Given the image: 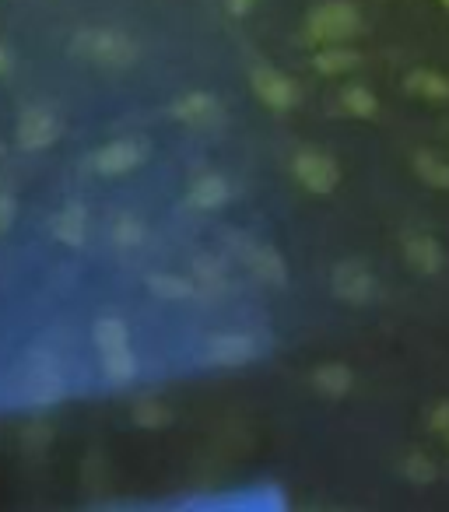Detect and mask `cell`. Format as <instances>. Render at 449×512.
I'll return each mask as SVG.
<instances>
[{"mask_svg":"<svg viewBox=\"0 0 449 512\" xmlns=\"http://www.w3.org/2000/svg\"><path fill=\"white\" fill-rule=\"evenodd\" d=\"M71 53L95 67H130L141 57V46L120 29H81L71 39Z\"/></svg>","mask_w":449,"mask_h":512,"instance_id":"1","label":"cell"},{"mask_svg":"<svg viewBox=\"0 0 449 512\" xmlns=\"http://www.w3.org/2000/svg\"><path fill=\"white\" fill-rule=\"evenodd\" d=\"M362 32V15L351 0H327V4H316L306 18V43L313 46H334L348 43Z\"/></svg>","mask_w":449,"mask_h":512,"instance_id":"2","label":"cell"},{"mask_svg":"<svg viewBox=\"0 0 449 512\" xmlns=\"http://www.w3.org/2000/svg\"><path fill=\"white\" fill-rule=\"evenodd\" d=\"M292 176L306 193L327 197V193H334L337 183H341V165H337L327 151L302 148V151H295V158H292Z\"/></svg>","mask_w":449,"mask_h":512,"instance_id":"3","label":"cell"},{"mask_svg":"<svg viewBox=\"0 0 449 512\" xmlns=\"http://www.w3.org/2000/svg\"><path fill=\"white\" fill-rule=\"evenodd\" d=\"M148 158V144L137 141V137H116V141H106L88 155V169L99 172V176L113 179V176H127L137 165Z\"/></svg>","mask_w":449,"mask_h":512,"instance_id":"4","label":"cell"},{"mask_svg":"<svg viewBox=\"0 0 449 512\" xmlns=\"http://www.w3.org/2000/svg\"><path fill=\"white\" fill-rule=\"evenodd\" d=\"M64 134V123L50 106H29L15 123V144L22 151H46Z\"/></svg>","mask_w":449,"mask_h":512,"instance_id":"5","label":"cell"},{"mask_svg":"<svg viewBox=\"0 0 449 512\" xmlns=\"http://www.w3.org/2000/svg\"><path fill=\"white\" fill-rule=\"evenodd\" d=\"M250 85L257 92V99L264 102L274 113H288L292 106H299V85H295L288 74H281L271 64H253L250 71Z\"/></svg>","mask_w":449,"mask_h":512,"instance_id":"6","label":"cell"},{"mask_svg":"<svg viewBox=\"0 0 449 512\" xmlns=\"http://www.w3.org/2000/svg\"><path fill=\"white\" fill-rule=\"evenodd\" d=\"M253 358H257V344L246 334H218L200 348V362L214 365V369H239Z\"/></svg>","mask_w":449,"mask_h":512,"instance_id":"7","label":"cell"},{"mask_svg":"<svg viewBox=\"0 0 449 512\" xmlns=\"http://www.w3.org/2000/svg\"><path fill=\"white\" fill-rule=\"evenodd\" d=\"M334 295L348 306H365L376 295V278L358 260H344V264L334 267Z\"/></svg>","mask_w":449,"mask_h":512,"instance_id":"8","label":"cell"},{"mask_svg":"<svg viewBox=\"0 0 449 512\" xmlns=\"http://www.w3.org/2000/svg\"><path fill=\"white\" fill-rule=\"evenodd\" d=\"M25 390H29V397H36L39 404H53V400L60 397V390H64L60 365L53 362L50 355L36 351V355L29 358V372H25Z\"/></svg>","mask_w":449,"mask_h":512,"instance_id":"9","label":"cell"},{"mask_svg":"<svg viewBox=\"0 0 449 512\" xmlns=\"http://www.w3.org/2000/svg\"><path fill=\"white\" fill-rule=\"evenodd\" d=\"M404 260L418 274H439L446 267V249H442V242L435 235L411 232L404 235Z\"/></svg>","mask_w":449,"mask_h":512,"instance_id":"10","label":"cell"},{"mask_svg":"<svg viewBox=\"0 0 449 512\" xmlns=\"http://www.w3.org/2000/svg\"><path fill=\"white\" fill-rule=\"evenodd\" d=\"M172 120H179L183 127H207L221 116V102L211 92H183L169 106Z\"/></svg>","mask_w":449,"mask_h":512,"instance_id":"11","label":"cell"},{"mask_svg":"<svg viewBox=\"0 0 449 512\" xmlns=\"http://www.w3.org/2000/svg\"><path fill=\"white\" fill-rule=\"evenodd\" d=\"M232 200V186L225 176H218V172H204V176H197L190 183V190H186V204L197 207V211H218V207H225Z\"/></svg>","mask_w":449,"mask_h":512,"instance_id":"12","label":"cell"},{"mask_svg":"<svg viewBox=\"0 0 449 512\" xmlns=\"http://www.w3.org/2000/svg\"><path fill=\"white\" fill-rule=\"evenodd\" d=\"M53 239L64 242V246H71V249L85 246V239H88V211L78 204V200H71V204H64L57 214H53Z\"/></svg>","mask_w":449,"mask_h":512,"instance_id":"13","label":"cell"},{"mask_svg":"<svg viewBox=\"0 0 449 512\" xmlns=\"http://www.w3.org/2000/svg\"><path fill=\"white\" fill-rule=\"evenodd\" d=\"M246 264H250V271L257 274L264 285H274V288L288 285V267H285V260H281L278 249L250 246V249H246Z\"/></svg>","mask_w":449,"mask_h":512,"instance_id":"14","label":"cell"},{"mask_svg":"<svg viewBox=\"0 0 449 512\" xmlns=\"http://www.w3.org/2000/svg\"><path fill=\"white\" fill-rule=\"evenodd\" d=\"M404 88L418 99H428V102H449V78L432 67H414L407 71L404 78Z\"/></svg>","mask_w":449,"mask_h":512,"instance_id":"15","label":"cell"},{"mask_svg":"<svg viewBox=\"0 0 449 512\" xmlns=\"http://www.w3.org/2000/svg\"><path fill=\"white\" fill-rule=\"evenodd\" d=\"M313 386L327 400H344L351 393V386H355V376H351V369L344 362H327L313 372Z\"/></svg>","mask_w":449,"mask_h":512,"instance_id":"16","label":"cell"},{"mask_svg":"<svg viewBox=\"0 0 449 512\" xmlns=\"http://www.w3.org/2000/svg\"><path fill=\"white\" fill-rule=\"evenodd\" d=\"M358 64H362V57H358L355 50H348V46H341V43L323 46V50H316V57H313V67L323 74V78H337V74H348V71H355Z\"/></svg>","mask_w":449,"mask_h":512,"instance_id":"17","label":"cell"},{"mask_svg":"<svg viewBox=\"0 0 449 512\" xmlns=\"http://www.w3.org/2000/svg\"><path fill=\"white\" fill-rule=\"evenodd\" d=\"M102 358V372H106V383L113 386H127L130 379L137 376V358H134V348H113V351H99Z\"/></svg>","mask_w":449,"mask_h":512,"instance_id":"18","label":"cell"},{"mask_svg":"<svg viewBox=\"0 0 449 512\" xmlns=\"http://www.w3.org/2000/svg\"><path fill=\"white\" fill-rule=\"evenodd\" d=\"M92 341L99 351H113V348H127L130 344V330L120 316H99L92 323Z\"/></svg>","mask_w":449,"mask_h":512,"instance_id":"19","label":"cell"},{"mask_svg":"<svg viewBox=\"0 0 449 512\" xmlns=\"http://www.w3.org/2000/svg\"><path fill=\"white\" fill-rule=\"evenodd\" d=\"M414 172L432 190H449V162L442 155H435V151H418L414 155Z\"/></svg>","mask_w":449,"mask_h":512,"instance_id":"20","label":"cell"},{"mask_svg":"<svg viewBox=\"0 0 449 512\" xmlns=\"http://www.w3.org/2000/svg\"><path fill=\"white\" fill-rule=\"evenodd\" d=\"M109 239L120 249H137L148 239V225H144L137 214H116L113 225H109Z\"/></svg>","mask_w":449,"mask_h":512,"instance_id":"21","label":"cell"},{"mask_svg":"<svg viewBox=\"0 0 449 512\" xmlns=\"http://www.w3.org/2000/svg\"><path fill=\"white\" fill-rule=\"evenodd\" d=\"M148 288H151V295L169 299V302H183L197 292V285H193L190 278H179V274H148Z\"/></svg>","mask_w":449,"mask_h":512,"instance_id":"22","label":"cell"},{"mask_svg":"<svg viewBox=\"0 0 449 512\" xmlns=\"http://www.w3.org/2000/svg\"><path fill=\"white\" fill-rule=\"evenodd\" d=\"M400 474H404V481L414 484V488H428V484H435V477H439V467L432 463V456L407 453L404 460H400Z\"/></svg>","mask_w":449,"mask_h":512,"instance_id":"23","label":"cell"},{"mask_svg":"<svg viewBox=\"0 0 449 512\" xmlns=\"http://www.w3.org/2000/svg\"><path fill=\"white\" fill-rule=\"evenodd\" d=\"M341 106L348 116H355V120H372V116L379 113V102L376 95L369 92L365 85H348L341 92Z\"/></svg>","mask_w":449,"mask_h":512,"instance_id":"24","label":"cell"},{"mask_svg":"<svg viewBox=\"0 0 449 512\" xmlns=\"http://www.w3.org/2000/svg\"><path fill=\"white\" fill-rule=\"evenodd\" d=\"M134 418L141 421L144 428H158V425H165V421H169V411H165L158 400H144V404L134 407Z\"/></svg>","mask_w":449,"mask_h":512,"instance_id":"25","label":"cell"},{"mask_svg":"<svg viewBox=\"0 0 449 512\" xmlns=\"http://www.w3.org/2000/svg\"><path fill=\"white\" fill-rule=\"evenodd\" d=\"M15 214H18V200L11 197L8 190H0V235L11 232V225H15Z\"/></svg>","mask_w":449,"mask_h":512,"instance_id":"26","label":"cell"},{"mask_svg":"<svg viewBox=\"0 0 449 512\" xmlns=\"http://www.w3.org/2000/svg\"><path fill=\"white\" fill-rule=\"evenodd\" d=\"M428 428H432L439 439L449 432V400H439V404L432 407V414H428Z\"/></svg>","mask_w":449,"mask_h":512,"instance_id":"27","label":"cell"},{"mask_svg":"<svg viewBox=\"0 0 449 512\" xmlns=\"http://www.w3.org/2000/svg\"><path fill=\"white\" fill-rule=\"evenodd\" d=\"M229 4V15L232 18H246L253 8H257V0H225Z\"/></svg>","mask_w":449,"mask_h":512,"instance_id":"28","label":"cell"},{"mask_svg":"<svg viewBox=\"0 0 449 512\" xmlns=\"http://www.w3.org/2000/svg\"><path fill=\"white\" fill-rule=\"evenodd\" d=\"M11 67H15V57H11L8 46L0 43V78H4V74H11Z\"/></svg>","mask_w":449,"mask_h":512,"instance_id":"29","label":"cell"},{"mask_svg":"<svg viewBox=\"0 0 449 512\" xmlns=\"http://www.w3.org/2000/svg\"><path fill=\"white\" fill-rule=\"evenodd\" d=\"M442 442H446V449H449V432H446V435H442Z\"/></svg>","mask_w":449,"mask_h":512,"instance_id":"30","label":"cell"},{"mask_svg":"<svg viewBox=\"0 0 449 512\" xmlns=\"http://www.w3.org/2000/svg\"><path fill=\"white\" fill-rule=\"evenodd\" d=\"M439 4H442V8H449V0H439Z\"/></svg>","mask_w":449,"mask_h":512,"instance_id":"31","label":"cell"}]
</instances>
